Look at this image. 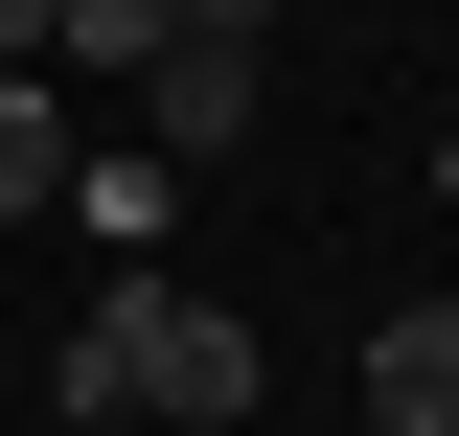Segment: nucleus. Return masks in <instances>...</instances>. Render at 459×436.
Segmentation results:
<instances>
[{"mask_svg":"<svg viewBox=\"0 0 459 436\" xmlns=\"http://www.w3.org/2000/svg\"><path fill=\"white\" fill-rule=\"evenodd\" d=\"M253 322L230 299H184V275H115L92 322L47 344V414H161V436H253Z\"/></svg>","mask_w":459,"mask_h":436,"instance_id":"f257e3e1","label":"nucleus"},{"mask_svg":"<svg viewBox=\"0 0 459 436\" xmlns=\"http://www.w3.org/2000/svg\"><path fill=\"white\" fill-rule=\"evenodd\" d=\"M230 138H253V47H207V23H184V47L138 69V161H184V184H207Z\"/></svg>","mask_w":459,"mask_h":436,"instance_id":"f03ea898","label":"nucleus"},{"mask_svg":"<svg viewBox=\"0 0 459 436\" xmlns=\"http://www.w3.org/2000/svg\"><path fill=\"white\" fill-rule=\"evenodd\" d=\"M368 436H459V299H391V344H368Z\"/></svg>","mask_w":459,"mask_h":436,"instance_id":"7ed1b4c3","label":"nucleus"},{"mask_svg":"<svg viewBox=\"0 0 459 436\" xmlns=\"http://www.w3.org/2000/svg\"><path fill=\"white\" fill-rule=\"evenodd\" d=\"M161 207H184V161H138V138H92V161H69V230H92L115 275H161Z\"/></svg>","mask_w":459,"mask_h":436,"instance_id":"20e7f679","label":"nucleus"},{"mask_svg":"<svg viewBox=\"0 0 459 436\" xmlns=\"http://www.w3.org/2000/svg\"><path fill=\"white\" fill-rule=\"evenodd\" d=\"M69 161H92V138L47 115V69H0V207H69Z\"/></svg>","mask_w":459,"mask_h":436,"instance_id":"39448f33","label":"nucleus"},{"mask_svg":"<svg viewBox=\"0 0 459 436\" xmlns=\"http://www.w3.org/2000/svg\"><path fill=\"white\" fill-rule=\"evenodd\" d=\"M161 47H184V0H69V23H47V69H115V92H138Z\"/></svg>","mask_w":459,"mask_h":436,"instance_id":"423d86ee","label":"nucleus"},{"mask_svg":"<svg viewBox=\"0 0 459 436\" xmlns=\"http://www.w3.org/2000/svg\"><path fill=\"white\" fill-rule=\"evenodd\" d=\"M47 23H69V0H0V69H47Z\"/></svg>","mask_w":459,"mask_h":436,"instance_id":"0eeeda50","label":"nucleus"},{"mask_svg":"<svg viewBox=\"0 0 459 436\" xmlns=\"http://www.w3.org/2000/svg\"><path fill=\"white\" fill-rule=\"evenodd\" d=\"M184 23H207V47H253V23H276V0H184Z\"/></svg>","mask_w":459,"mask_h":436,"instance_id":"6e6552de","label":"nucleus"},{"mask_svg":"<svg viewBox=\"0 0 459 436\" xmlns=\"http://www.w3.org/2000/svg\"><path fill=\"white\" fill-rule=\"evenodd\" d=\"M437 207H459V138H437Z\"/></svg>","mask_w":459,"mask_h":436,"instance_id":"1a4fd4ad","label":"nucleus"}]
</instances>
